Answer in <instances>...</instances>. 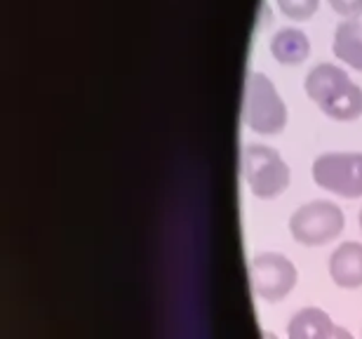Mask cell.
Returning a JSON list of instances; mask_svg holds the SVG:
<instances>
[{
    "instance_id": "obj_8",
    "label": "cell",
    "mask_w": 362,
    "mask_h": 339,
    "mask_svg": "<svg viewBox=\"0 0 362 339\" xmlns=\"http://www.w3.org/2000/svg\"><path fill=\"white\" fill-rule=\"evenodd\" d=\"M271 54L282 67H299L301 62L308 59L310 54V40L301 28H280L271 38Z\"/></svg>"
},
{
    "instance_id": "obj_14",
    "label": "cell",
    "mask_w": 362,
    "mask_h": 339,
    "mask_svg": "<svg viewBox=\"0 0 362 339\" xmlns=\"http://www.w3.org/2000/svg\"><path fill=\"white\" fill-rule=\"evenodd\" d=\"M264 339H278L273 333H264Z\"/></svg>"
},
{
    "instance_id": "obj_13",
    "label": "cell",
    "mask_w": 362,
    "mask_h": 339,
    "mask_svg": "<svg viewBox=\"0 0 362 339\" xmlns=\"http://www.w3.org/2000/svg\"><path fill=\"white\" fill-rule=\"evenodd\" d=\"M325 339H353V335H351L346 328H341V326H334V328L329 330V335L325 337Z\"/></svg>"
},
{
    "instance_id": "obj_2",
    "label": "cell",
    "mask_w": 362,
    "mask_h": 339,
    "mask_svg": "<svg viewBox=\"0 0 362 339\" xmlns=\"http://www.w3.org/2000/svg\"><path fill=\"white\" fill-rule=\"evenodd\" d=\"M243 118L252 132L278 134L287 125V106L269 76L250 74L245 83Z\"/></svg>"
},
{
    "instance_id": "obj_12",
    "label": "cell",
    "mask_w": 362,
    "mask_h": 339,
    "mask_svg": "<svg viewBox=\"0 0 362 339\" xmlns=\"http://www.w3.org/2000/svg\"><path fill=\"white\" fill-rule=\"evenodd\" d=\"M329 7L346 19H358L362 14V0H327Z\"/></svg>"
},
{
    "instance_id": "obj_9",
    "label": "cell",
    "mask_w": 362,
    "mask_h": 339,
    "mask_svg": "<svg viewBox=\"0 0 362 339\" xmlns=\"http://www.w3.org/2000/svg\"><path fill=\"white\" fill-rule=\"evenodd\" d=\"M332 52L344 64L362 71V19H344L337 26Z\"/></svg>"
},
{
    "instance_id": "obj_3",
    "label": "cell",
    "mask_w": 362,
    "mask_h": 339,
    "mask_svg": "<svg viewBox=\"0 0 362 339\" xmlns=\"http://www.w3.org/2000/svg\"><path fill=\"white\" fill-rule=\"evenodd\" d=\"M346 226L344 210L332 200H310V203L296 207L289 217V231L296 243L306 248L327 245L341 236Z\"/></svg>"
},
{
    "instance_id": "obj_11",
    "label": "cell",
    "mask_w": 362,
    "mask_h": 339,
    "mask_svg": "<svg viewBox=\"0 0 362 339\" xmlns=\"http://www.w3.org/2000/svg\"><path fill=\"white\" fill-rule=\"evenodd\" d=\"M280 12L292 21H306L317 12L320 0H275Z\"/></svg>"
},
{
    "instance_id": "obj_4",
    "label": "cell",
    "mask_w": 362,
    "mask_h": 339,
    "mask_svg": "<svg viewBox=\"0 0 362 339\" xmlns=\"http://www.w3.org/2000/svg\"><path fill=\"white\" fill-rule=\"evenodd\" d=\"M243 175L257 198L271 200L287 191L289 168L280 154L264 144H247L243 151Z\"/></svg>"
},
{
    "instance_id": "obj_10",
    "label": "cell",
    "mask_w": 362,
    "mask_h": 339,
    "mask_svg": "<svg viewBox=\"0 0 362 339\" xmlns=\"http://www.w3.org/2000/svg\"><path fill=\"white\" fill-rule=\"evenodd\" d=\"M332 328H334V323H332L327 311L308 306L292 316L287 326V335L289 339H325Z\"/></svg>"
},
{
    "instance_id": "obj_7",
    "label": "cell",
    "mask_w": 362,
    "mask_h": 339,
    "mask_svg": "<svg viewBox=\"0 0 362 339\" xmlns=\"http://www.w3.org/2000/svg\"><path fill=\"white\" fill-rule=\"evenodd\" d=\"M329 276L344 290L362 287V245L341 243L329 257Z\"/></svg>"
},
{
    "instance_id": "obj_15",
    "label": "cell",
    "mask_w": 362,
    "mask_h": 339,
    "mask_svg": "<svg viewBox=\"0 0 362 339\" xmlns=\"http://www.w3.org/2000/svg\"><path fill=\"white\" fill-rule=\"evenodd\" d=\"M360 229H362V210H360Z\"/></svg>"
},
{
    "instance_id": "obj_5",
    "label": "cell",
    "mask_w": 362,
    "mask_h": 339,
    "mask_svg": "<svg viewBox=\"0 0 362 339\" xmlns=\"http://www.w3.org/2000/svg\"><path fill=\"white\" fill-rule=\"evenodd\" d=\"M313 182L341 198L362 196V154H322L313 161Z\"/></svg>"
},
{
    "instance_id": "obj_6",
    "label": "cell",
    "mask_w": 362,
    "mask_h": 339,
    "mask_svg": "<svg viewBox=\"0 0 362 339\" xmlns=\"http://www.w3.org/2000/svg\"><path fill=\"white\" fill-rule=\"evenodd\" d=\"M250 280L257 297L273 304L294 290L299 273H296V266L280 252H262L250 264Z\"/></svg>"
},
{
    "instance_id": "obj_1",
    "label": "cell",
    "mask_w": 362,
    "mask_h": 339,
    "mask_svg": "<svg viewBox=\"0 0 362 339\" xmlns=\"http://www.w3.org/2000/svg\"><path fill=\"white\" fill-rule=\"evenodd\" d=\"M306 95L320 106L325 115L341 122L358 120L362 115V88L334 64H317L303 81Z\"/></svg>"
}]
</instances>
